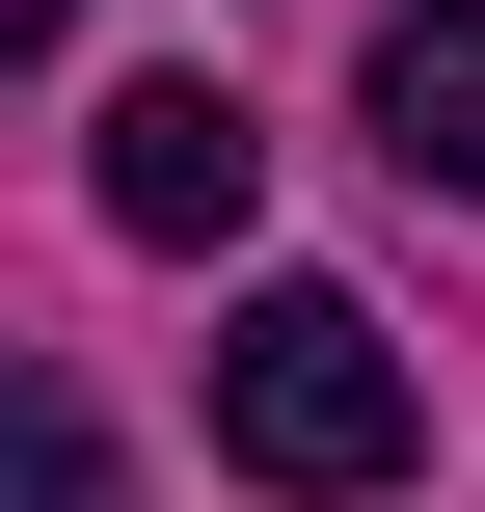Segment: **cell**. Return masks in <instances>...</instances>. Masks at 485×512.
I'll use <instances>...</instances> for the list:
<instances>
[{"instance_id":"1","label":"cell","mask_w":485,"mask_h":512,"mask_svg":"<svg viewBox=\"0 0 485 512\" xmlns=\"http://www.w3.org/2000/svg\"><path fill=\"white\" fill-rule=\"evenodd\" d=\"M216 459L297 486V512H378L432 459V378L378 351V297H243V324H216Z\"/></svg>"},{"instance_id":"2","label":"cell","mask_w":485,"mask_h":512,"mask_svg":"<svg viewBox=\"0 0 485 512\" xmlns=\"http://www.w3.org/2000/svg\"><path fill=\"white\" fill-rule=\"evenodd\" d=\"M81 189H108V243H162V270H189V243H243V216H270V135H243L216 81H135Z\"/></svg>"},{"instance_id":"3","label":"cell","mask_w":485,"mask_h":512,"mask_svg":"<svg viewBox=\"0 0 485 512\" xmlns=\"http://www.w3.org/2000/svg\"><path fill=\"white\" fill-rule=\"evenodd\" d=\"M378 162L485 189V0H378Z\"/></svg>"},{"instance_id":"4","label":"cell","mask_w":485,"mask_h":512,"mask_svg":"<svg viewBox=\"0 0 485 512\" xmlns=\"http://www.w3.org/2000/svg\"><path fill=\"white\" fill-rule=\"evenodd\" d=\"M0 512H108V432H81L54 378H27V459H0Z\"/></svg>"},{"instance_id":"5","label":"cell","mask_w":485,"mask_h":512,"mask_svg":"<svg viewBox=\"0 0 485 512\" xmlns=\"http://www.w3.org/2000/svg\"><path fill=\"white\" fill-rule=\"evenodd\" d=\"M27 27H54V0H27Z\"/></svg>"}]
</instances>
